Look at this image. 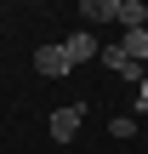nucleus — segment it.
<instances>
[{
    "label": "nucleus",
    "mask_w": 148,
    "mask_h": 154,
    "mask_svg": "<svg viewBox=\"0 0 148 154\" xmlns=\"http://www.w3.org/2000/svg\"><path fill=\"white\" fill-rule=\"evenodd\" d=\"M34 69H40L46 80H63L74 63H68V51H63V46H40V51H34Z\"/></svg>",
    "instance_id": "obj_2"
},
{
    "label": "nucleus",
    "mask_w": 148,
    "mask_h": 154,
    "mask_svg": "<svg viewBox=\"0 0 148 154\" xmlns=\"http://www.w3.org/2000/svg\"><path fill=\"white\" fill-rule=\"evenodd\" d=\"M63 51H68V63H91V57H103V46L91 40V29H74V34L63 40Z\"/></svg>",
    "instance_id": "obj_3"
},
{
    "label": "nucleus",
    "mask_w": 148,
    "mask_h": 154,
    "mask_svg": "<svg viewBox=\"0 0 148 154\" xmlns=\"http://www.w3.org/2000/svg\"><path fill=\"white\" fill-rule=\"evenodd\" d=\"M120 46H125V57H131V63H143V69H148V29H125V40H120Z\"/></svg>",
    "instance_id": "obj_5"
},
{
    "label": "nucleus",
    "mask_w": 148,
    "mask_h": 154,
    "mask_svg": "<svg viewBox=\"0 0 148 154\" xmlns=\"http://www.w3.org/2000/svg\"><path fill=\"white\" fill-rule=\"evenodd\" d=\"M108 131H114V137H137V120H131V114H120V120H108Z\"/></svg>",
    "instance_id": "obj_7"
},
{
    "label": "nucleus",
    "mask_w": 148,
    "mask_h": 154,
    "mask_svg": "<svg viewBox=\"0 0 148 154\" xmlns=\"http://www.w3.org/2000/svg\"><path fill=\"white\" fill-rule=\"evenodd\" d=\"M143 17H148L143 0H120V23H125V29H143Z\"/></svg>",
    "instance_id": "obj_6"
},
{
    "label": "nucleus",
    "mask_w": 148,
    "mask_h": 154,
    "mask_svg": "<svg viewBox=\"0 0 148 154\" xmlns=\"http://www.w3.org/2000/svg\"><path fill=\"white\" fill-rule=\"evenodd\" d=\"M137 109H148V80H143V86H137Z\"/></svg>",
    "instance_id": "obj_8"
},
{
    "label": "nucleus",
    "mask_w": 148,
    "mask_h": 154,
    "mask_svg": "<svg viewBox=\"0 0 148 154\" xmlns=\"http://www.w3.org/2000/svg\"><path fill=\"white\" fill-rule=\"evenodd\" d=\"M80 120H86V103H63V109H51V120H46V131H51V143H74V131H80Z\"/></svg>",
    "instance_id": "obj_1"
},
{
    "label": "nucleus",
    "mask_w": 148,
    "mask_h": 154,
    "mask_svg": "<svg viewBox=\"0 0 148 154\" xmlns=\"http://www.w3.org/2000/svg\"><path fill=\"white\" fill-rule=\"evenodd\" d=\"M80 17H86V23H120V0H86Z\"/></svg>",
    "instance_id": "obj_4"
}]
</instances>
